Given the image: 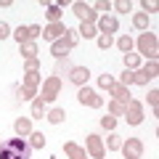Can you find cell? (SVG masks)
<instances>
[{
  "instance_id": "cell-24",
  "label": "cell",
  "mask_w": 159,
  "mask_h": 159,
  "mask_svg": "<svg viewBox=\"0 0 159 159\" xmlns=\"http://www.w3.org/2000/svg\"><path fill=\"white\" fill-rule=\"evenodd\" d=\"M43 143H45V135H43V133H32V146H43Z\"/></svg>"
},
{
  "instance_id": "cell-28",
  "label": "cell",
  "mask_w": 159,
  "mask_h": 159,
  "mask_svg": "<svg viewBox=\"0 0 159 159\" xmlns=\"http://www.w3.org/2000/svg\"><path fill=\"white\" fill-rule=\"evenodd\" d=\"M101 125L106 127V130H114V125H117V119H114V117H103V119H101Z\"/></svg>"
},
{
  "instance_id": "cell-26",
  "label": "cell",
  "mask_w": 159,
  "mask_h": 159,
  "mask_svg": "<svg viewBox=\"0 0 159 159\" xmlns=\"http://www.w3.org/2000/svg\"><path fill=\"white\" fill-rule=\"evenodd\" d=\"M133 80H135V74H133L130 69H125V72H122V85H130Z\"/></svg>"
},
{
  "instance_id": "cell-17",
  "label": "cell",
  "mask_w": 159,
  "mask_h": 159,
  "mask_svg": "<svg viewBox=\"0 0 159 159\" xmlns=\"http://www.w3.org/2000/svg\"><path fill=\"white\" fill-rule=\"evenodd\" d=\"M111 93H114V98H117V101H130V98H127L130 93H127L122 85H111Z\"/></svg>"
},
{
  "instance_id": "cell-15",
  "label": "cell",
  "mask_w": 159,
  "mask_h": 159,
  "mask_svg": "<svg viewBox=\"0 0 159 159\" xmlns=\"http://www.w3.org/2000/svg\"><path fill=\"white\" fill-rule=\"evenodd\" d=\"M64 151H66L69 157H74V159H85V151H82L80 146H74V143H66V146H64Z\"/></svg>"
},
{
  "instance_id": "cell-30",
  "label": "cell",
  "mask_w": 159,
  "mask_h": 159,
  "mask_svg": "<svg viewBox=\"0 0 159 159\" xmlns=\"http://www.w3.org/2000/svg\"><path fill=\"white\" fill-rule=\"evenodd\" d=\"M98 82H101V88H111V85H114V80L109 77V74H103V77L98 80Z\"/></svg>"
},
{
  "instance_id": "cell-35",
  "label": "cell",
  "mask_w": 159,
  "mask_h": 159,
  "mask_svg": "<svg viewBox=\"0 0 159 159\" xmlns=\"http://www.w3.org/2000/svg\"><path fill=\"white\" fill-rule=\"evenodd\" d=\"M143 8H146V11H151V13H154V11H157V3H148V0H143Z\"/></svg>"
},
{
  "instance_id": "cell-25",
  "label": "cell",
  "mask_w": 159,
  "mask_h": 159,
  "mask_svg": "<svg viewBox=\"0 0 159 159\" xmlns=\"http://www.w3.org/2000/svg\"><path fill=\"white\" fill-rule=\"evenodd\" d=\"M127 103H130V101H127ZM127 103H119V101H114V103H111L109 109H111L114 114H125V106H127Z\"/></svg>"
},
{
  "instance_id": "cell-22",
  "label": "cell",
  "mask_w": 159,
  "mask_h": 159,
  "mask_svg": "<svg viewBox=\"0 0 159 159\" xmlns=\"http://www.w3.org/2000/svg\"><path fill=\"white\" fill-rule=\"evenodd\" d=\"M21 51H24V56H27V58H34V53H37V48H34L32 43H24V45H21Z\"/></svg>"
},
{
  "instance_id": "cell-37",
  "label": "cell",
  "mask_w": 159,
  "mask_h": 159,
  "mask_svg": "<svg viewBox=\"0 0 159 159\" xmlns=\"http://www.w3.org/2000/svg\"><path fill=\"white\" fill-rule=\"evenodd\" d=\"M157 96H159L157 90H151V93H148V101H151V106H157Z\"/></svg>"
},
{
  "instance_id": "cell-18",
  "label": "cell",
  "mask_w": 159,
  "mask_h": 159,
  "mask_svg": "<svg viewBox=\"0 0 159 159\" xmlns=\"http://www.w3.org/2000/svg\"><path fill=\"white\" fill-rule=\"evenodd\" d=\"M58 16H61V8H58L56 3H51V6H48V19H51V24H56Z\"/></svg>"
},
{
  "instance_id": "cell-19",
  "label": "cell",
  "mask_w": 159,
  "mask_h": 159,
  "mask_svg": "<svg viewBox=\"0 0 159 159\" xmlns=\"http://www.w3.org/2000/svg\"><path fill=\"white\" fill-rule=\"evenodd\" d=\"M133 24H135L138 29H146V27H148V16H146V13H135V19H133Z\"/></svg>"
},
{
  "instance_id": "cell-3",
  "label": "cell",
  "mask_w": 159,
  "mask_h": 159,
  "mask_svg": "<svg viewBox=\"0 0 159 159\" xmlns=\"http://www.w3.org/2000/svg\"><path fill=\"white\" fill-rule=\"evenodd\" d=\"M40 32H43V27H37V24H34V27H19L16 32H13V37H16L19 43H27V40H34Z\"/></svg>"
},
{
  "instance_id": "cell-33",
  "label": "cell",
  "mask_w": 159,
  "mask_h": 159,
  "mask_svg": "<svg viewBox=\"0 0 159 159\" xmlns=\"http://www.w3.org/2000/svg\"><path fill=\"white\" fill-rule=\"evenodd\" d=\"M117 8H119V11H125V13H127V11H130V3H125V0H119V3H117Z\"/></svg>"
},
{
  "instance_id": "cell-7",
  "label": "cell",
  "mask_w": 159,
  "mask_h": 159,
  "mask_svg": "<svg viewBox=\"0 0 159 159\" xmlns=\"http://www.w3.org/2000/svg\"><path fill=\"white\" fill-rule=\"evenodd\" d=\"M58 85H61V82H58V77H51V80H48L45 85H43V101H51V98H56Z\"/></svg>"
},
{
  "instance_id": "cell-1",
  "label": "cell",
  "mask_w": 159,
  "mask_h": 159,
  "mask_svg": "<svg viewBox=\"0 0 159 159\" xmlns=\"http://www.w3.org/2000/svg\"><path fill=\"white\" fill-rule=\"evenodd\" d=\"M0 159H29V143H24L21 138H11L0 146Z\"/></svg>"
},
{
  "instance_id": "cell-8",
  "label": "cell",
  "mask_w": 159,
  "mask_h": 159,
  "mask_svg": "<svg viewBox=\"0 0 159 159\" xmlns=\"http://www.w3.org/2000/svg\"><path fill=\"white\" fill-rule=\"evenodd\" d=\"M74 13L82 19V24H90L93 19H96V13H93L90 6H85V3H74Z\"/></svg>"
},
{
  "instance_id": "cell-5",
  "label": "cell",
  "mask_w": 159,
  "mask_h": 159,
  "mask_svg": "<svg viewBox=\"0 0 159 159\" xmlns=\"http://www.w3.org/2000/svg\"><path fill=\"white\" fill-rule=\"evenodd\" d=\"M151 77H157V61H151L146 69H143V72H138L133 82H138V85H146V82H148Z\"/></svg>"
},
{
  "instance_id": "cell-12",
  "label": "cell",
  "mask_w": 159,
  "mask_h": 159,
  "mask_svg": "<svg viewBox=\"0 0 159 159\" xmlns=\"http://www.w3.org/2000/svg\"><path fill=\"white\" fill-rule=\"evenodd\" d=\"M88 146H90V151H93L96 159L103 157V146H101V138H98V135H88Z\"/></svg>"
},
{
  "instance_id": "cell-14",
  "label": "cell",
  "mask_w": 159,
  "mask_h": 159,
  "mask_svg": "<svg viewBox=\"0 0 159 159\" xmlns=\"http://www.w3.org/2000/svg\"><path fill=\"white\" fill-rule=\"evenodd\" d=\"M117 27H119V24H117V19H111V16H103L101 19V29H103V32H117Z\"/></svg>"
},
{
  "instance_id": "cell-4",
  "label": "cell",
  "mask_w": 159,
  "mask_h": 159,
  "mask_svg": "<svg viewBox=\"0 0 159 159\" xmlns=\"http://www.w3.org/2000/svg\"><path fill=\"white\" fill-rule=\"evenodd\" d=\"M122 151H125L127 159H138V157H141V151H143V146H141V141H138V138H130V141L122 146Z\"/></svg>"
},
{
  "instance_id": "cell-9",
  "label": "cell",
  "mask_w": 159,
  "mask_h": 159,
  "mask_svg": "<svg viewBox=\"0 0 159 159\" xmlns=\"http://www.w3.org/2000/svg\"><path fill=\"white\" fill-rule=\"evenodd\" d=\"M125 114H127V122H130V125H138V122H141V106H138V103H127V106H125Z\"/></svg>"
},
{
  "instance_id": "cell-2",
  "label": "cell",
  "mask_w": 159,
  "mask_h": 159,
  "mask_svg": "<svg viewBox=\"0 0 159 159\" xmlns=\"http://www.w3.org/2000/svg\"><path fill=\"white\" fill-rule=\"evenodd\" d=\"M138 48H141L146 56H151V61H157V37H154V34L143 32L141 40H138Z\"/></svg>"
},
{
  "instance_id": "cell-34",
  "label": "cell",
  "mask_w": 159,
  "mask_h": 159,
  "mask_svg": "<svg viewBox=\"0 0 159 159\" xmlns=\"http://www.w3.org/2000/svg\"><path fill=\"white\" fill-rule=\"evenodd\" d=\"M0 37H8V24L0 21Z\"/></svg>"
},
{
  "instance_id": "cell-23",
  "label": "cell",
  "mask_w": 159,
  "mask_h": 159,
  "mask_svg": "<svg viewBox=\"0 0 159 159\" xmlns=\"http://www.w3.org/2000/svg\"><path fill=\"white\" fill-rule=\"evenodd\" d=\"M117 45H119V48H122V51L127 53V51H130V48H133V40H130V37H119V43H117Z\"/></svg>"
},
{
  "instance_id": "cell-32",
  "label": "cell",
  "mask_w": 159,
  "mask_h": 159,
  "mask_svg": "<svg viewBox=\"0 0 159 159\" xmlns=\"http://www.w3.org/2000/svg\"><path fill=\"white\" fill-rule=\"evenodd\" d=\"M119 146H122V143H119V138H117V135L109 138V148H119Z\"/></svg>"
},
{
  "instance_id": "cell-10",
  "label": "cell",
  "mask_w": 159,
  "mask_h": 159,
  "mask_svg": "<svg viewBox=\"0 0 159 159\" xmlns=\"http://www.w3.org/2000/svg\"><path fill=\"white\" fill-rule=\"evenodd\" d=\"M80 101L88 103V106H101V98H98L90 88H82V90H80Z\"/></svg>"
},
{
  "instance_id": "cell-16",
  "label": "cell",
  "mask_w": 159,
  "mask_h": 159,
  "mask_svg": "<svg viewBox=\"0 0 159 159\" xmlns=\"http://www.w3.org/2000/svg\"><path fill=\"white\" fill-rule=\"evenodd\" d=\"M13 127H16V133H19V135H27V133L29 130H32V125H29V119H16V125H13Z\"/></svg>"
},
{
  "instance_id": "cell-6",
  "label": "cell",
  "mask_w": 159,
  "mask_h": 159,
  "mask_svg": "<svg viewBox=\"0 0 159 159\" xmlns=\"http://www.w3.org/2000/svg\"><path fill=\"white\" fill-rule=\"evenodd\" d=\"M72 45H74V34H72V32H66V37L58 40L56 45H53V56H64V53H66Z\"/></svg>"
},
{
  "instance_id": "cell-31",
  "label": "cell",
  "mask_w": 159,
  "mask_h": 159,
  "mask_svg": "<svg viewBox=\"0 0 159 159\" xmlns=\"http://www.w3.org/2000/svg\"><path fill=\"white\" fill-rule=\"evenodd\" d=\"M135 64H138V56H135V53L125 56V66H135Z\"/></svg>"
},
{
  "instance_id": "cell-36",
  "label": "cell",
  "mask_w": 159,
  "mask_h": 159,
  "mask_svg": "<svg viewBox=\"0 0 159 159\" xmlns=\"http://www.w3.org/2000/svg\"><path fill=\"white\" fill-rule=\"evenodd\" d=\"M96 8H98V11H109V3H103V0H98V3H96Z\"/></svg>"
},
{
  "instance_id": "cell-21",
  "label": "cell",
  "mask_w": 159,
  "mask_h": 159,
  "mask_svg": "<svg viewBox=\"0 0 159 159\" xmlns=\"http://www.w3.org/2000/svg\"><path fill=\"white\" fill-rule=\"evenodd\" d=\"M64 117H66V114H64V109H53V111H51V114H48V119H51L53 125H58V122H61V119H64Z\"/></svg>"
},
{
  "instance_id": "cell-20",
  "label": "cell",
  "mask_w": 159,
  "mask_h": 159,
  "mask_svg": "<svg viewBox=\"0 0 159 159\" xmlns=\"http://www.w3.org/2000/svg\"><path fill=\"white\" fill-rule=\"evenodd\" d=\"M32 114H34V117H43V114H45V101H43V98H37V101H34Z\"/></svg>"
},
{
  "instance_id": "cell-13",
  "label": "cell",
  "mask_w": 159,
  "mask_h": 159,
  "mask_svg": "<svg viewBox=\"0 0 159 159\" xmlns=\"http://www.w3.org/2000/svg\"><path fill=\"white\" fill-rule=\"evenodd\" d=\"M88 74H90V72H88L85 66H74L69 77H72V82H77V85H82V82H85V80H88Z\"/></svg>"
},
{
  "instance_id": "cell-27",
  "label": "cell",
  "mask_w": 159,
  "mask_h": 159,
  "mask_svg": "<svg viewBox=\"0 0 159 159\" xmlns=\"http://www.w3.org/2000/svg\"><path fill=\"white\" fill-rule=\"evenodd\" d=\"M80 32L85 34V37H93V34H96V29H93V24H82V27H80Z\"/></svg>"
},
{
  "instance_id": "cell-29",
  "label": "cell",
  "mask_w": 159,
  "mask_h": 159,
  "mask_svg": "<svg viewBox=\"0 0 159 159\" xmlns=\"http://www.w3.org/2000/svg\"><path fill=\"white\" fill-rule=\"evenodd\" d=\"M98 45H101V48H109V45H111V34H101V37H98Z\"/></svg>"
},
{
  "instance_id": "cell-11",
  "label": "cell",
  "mask_w": 159,
  "mask_h": 159,
  "mask_svg": "<svg viewBox=\"0 0 159 159\" xmlns=\"http://www.w3.org/2000/svg\"><path fill=\"white\" fill-rule=\"evenodd\" d=\"M64 32H66V27L56 21V24H51V27H45V29H43V37H48V40H56L58 34H64Z\"/></svg>"
}]
</instances>
